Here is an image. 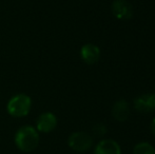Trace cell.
<instances>
[{"label":"cell","instance_id":"cell-1","mask_svg":"<svg viewBox=\"0 0 155 154\" xmlns=\"http://www.w3.org/2000/svg\"><path fill=\"white\" fill-rule=\"evenodd\" d=\"M15 144L23 152H32L39 144L38 131L32 126H23L15 134Z\"/></svg>","mask_w":155,"mask_h":154},{"label":"cell","instance_id":"cell-12","mask_svg":"<svg viewBox=\"0 0 155 154\" xmlns=\"http://www.w3.org/2000/svg\"><path fill=\"white\" fill-rule=\"evenodd\" d=\"M150 128H151V132L154 134V136H155V118H153V120H152L151 125H150Z\"/></svg>","mask_w":155,"mask_h":154},{"label":"cell","instance_id":"cell-2","mask_svg":"<svg viewBox=\"0 0 155 154\" xmlns=\"http://www.w3.org/2000/svg\"><path fill=\"white\" fill-rule=\"evenodd\" d=\"M32 107V100L25 94H17L8 100L6 110L13 117H25L29 114Z\"/></svg>","mask_w":155,"mask_h":154},{"label":"cell","instance_id":"cell-5","mask_svg":"<svg viewBox=\"0 0 155 154\" xmlns=\"http://www.w3.org/2000/svg\"><path fill=\"white\" fill-rule=\"evenodd\" d=\"M134 108L140 113H150L155 110V93L137 97L134 100Z\"/></svg>","mask_w":155,"mask_h":154},{"label":"cell","instance_id":"cell-11","mask_svg":"<svg viewBox=\"0 0 155 154\" xmlns=\"http://www.w3.org/2000/svg\"><path fill=\"white\" fill-rule=\"evenodd\" d=\"M92 131H93L94 135H96V136H104V134L107 133V131H108V130H107V127L104 125V123H96V125L93 126Z\"/></svg>","mask_w":155,"mask_h":154},{"label":"cell","instance_id":"cell-7","mask_svg":"<svg viewBox=\"0 0 155 154\" xmlns=\"http://www.w3.org/2000/svg\"><path fill=\"white\" fill-rule=\"evenodd\" d=\"M80 56L86 64H93L98 61L100 57V50L93 43H87L80 50Z\"/></svg>","mask_w":155,"mask_h":154},{"label":"cell","instance_id":"cell-8","mask_svg":"<svg viewBox=\"0 0 155 154\" xmlns=\"http://www.w3.org/2000/svg\"><path fill=\"white\" fill-rule=\"evenodd\" d=\"M94 154H120V147L113 139H104L98 143Z\"/></svg>","mask_w":155,"mask_h":154},{"label":"cell","instance_id":"cell-4","mask_svg":"<svg viewBox=\"0 0 155 154\" xmlns=\"http://www.w3.org/2000/svg\"><path fill=\"white\" fill-rule=\"evenodd\" d=\"M57 126V118L51 112H45L37 118L36 130L42 133H49L53 131Z\"/></svg>","mask_w":155,"mask_h":154},{"label":"cell","instance_id":"cell-3","mask_svg":"<svg viewBox=\"0 0 155 154\" xmlns=\"http://www.w3.org/2000/svg\"><path fill=\"white\" fill-rule=\"evenodd\" d=\"M68 144L70 148L76 152H86L92 147L93 138L87 132H74L70 135Z\"/></svg>","mask_w":155,"mask_h":154},{"label":"cell","instance_id":"cell-10","mask_svg":"<svg viewBox=\"0 0 155 154\" xmlns=\"http://www.w3.org/2000/svg\"><path fill=\"white\" fill-rule=\"evenodd\" d=\"M134 154H155V149L149 143H139L133 149Z\"/></svg>","mask_w":155,"mask_h":154},{"label":"cell","instance_id":"cell-6","mask_svg":"<svg viewBox=\"0 0 155 154\" xmlns=\"http://www.w3.org/2000/svg\"><path fill=\"white\" fill-rule=\"evenodd\" d=\"M112 13L117 19H130L133 15L131 4L126 0H115L112 3Z\"/></svg>","mask_w":155,"mask_h":154},{"label":"cell","instance_id":"cell-9","mask_svg":"<svg viewBox=\"0 0 155 154\" xmlns=\"http://www.w3.org/2000/svg\"><path fill=\"white\" fill-rule=\"evenodd\" d=\"M112 115L116 120L126 121L130 115V106L124 99L116 101L112 108Z\"/></svg>","mask_w":155,"mask_h":154}]
</instances>
